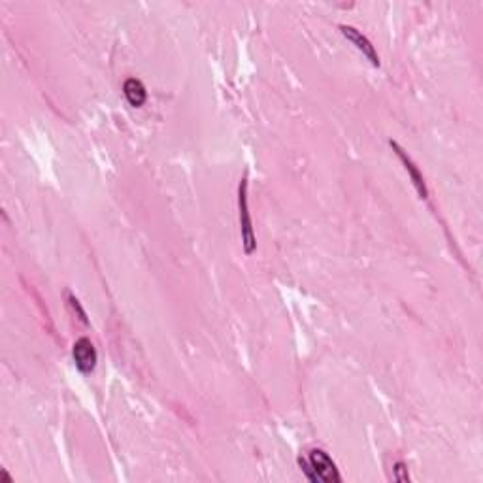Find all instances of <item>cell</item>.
I'll use <instances>...</instances> for the list:
<instances>
[{"instance_id": "obj_1", "label": "cell", "mask_w": 483, "mask_h": 483, "mask_svg": "<svg viewBox=\"0 0 483 483\" xmlns=\"http://www.w3.org/2000/svg\"><path fill=\"white\" fill-rule=\"evenodd\" d=\"M238 208H240V232H242V246L247 255H251L257 247L255 232H253V221L249 214V198H247V178L240 181L238 187Z\"/></svg>"}, {"instance_id": "obj_4", "label": "cell", "mask_w": 483, "mask_h": 483, "mask_svg": "<svg viewBox=\"0 0 483 483\" xmlns=\"http://www.w3.org/2000/svg\"><path fill=\"white\" fill-rule=\"evenodd\" d=\"M340 33H342L343 36H346V38H348L349 42H351V44H353L355 47L372 62V64H374V67L380 68V64H382V62H380V55H377L376 47L372 45V42L366 38L365 34L360 33V30H357L355 27H351V25H340Z\"/></svg>"}, {"instance_id": "obj_5", "label": "cell", "mask_w": 483, "mask_h": 483, "mask_svg": "<svg viewBox=\"0 0 483 483\" xmlns=\"http://www.w3.org/2000/svg\"><path fill=\"white\" fill-rule=\"evenodd\" d=\"M391 147L394 149V153L399 155V159L402 161V164H404V169H406V172L410 174V178H411V181H414V187L417 189V193H419V197L421 198H427L428 197V189H427V183H425V178H423V174L419 172V169L416 166V163L411 161L408 155H406V152L402 149V147L397 144V142H393L391 140Z\"/></svg>"}, {"instance_id": "obj_7", "label": "cell", "mask_w": 483, "mask_h": 483, "mask_svg": "<svg viewBox=\"0 0 483 483\" xmlns=\"http://www.w3.org/2000/svg\"><path fill=\"white\" fill-rule=\"evenodd\" d=\"M67 300H68V306L72 308L74 314H78V317H79V319H81V323H85V325H89L87 314H85V309L81 308V304H79L78 298L74 297L72 292H67Z\"/></svg>"}, {"instance_id": "obj_6", "label": "cell", "mask_w": 483, "mask_h": 483, "mask_svg": "<svg viewBox=\"0 0 483 483\" xmlns=\"http://www.w3.org/2000/svg\"><path fill=\"white\" fill-rule=\"evenodd\" d=\"M123 93H125V98L129 101L130 106L142 108V106H144V104H146V101H147L146 85L142 84V81L138 78L125 79Z\"/></svg>"}, {"instance_id": "obj_9", "label": "cell", "mask_w": 483, "mask_h": 483, "mask_svg": "<svg viewBox=\"0 0 483 483\" xmlns=\"http://www.w3.org/2000/svg\"><path fill=\"white\" fill-rule=\"evenodd\" d=\"M298 465H300V468H302V472L308 476L309 482H315V483L319 482V479H317V476H315L314 468H312V465H309L308 459H302V457H298Z\"/></svg>"}, {"instance_id": "obj_2", "label": "cell", "mask_w": 483, "mask_h": 483, "mask_svg": "<svg viewBox=\"0 0 483 483\" xmlns=\"http://www.w3.org/2000/svg\"><path fill=\"white\" fill-rule=\"evenodd\" d=\"M308 461H309V465H312V468H314L315 476H317L319 482H323V483L342 482L340 474H338L336 465H334V461H332L331 457L326 455L323 450L309 451Z\"/></svg>"}, {"instance_id": "obj_3", "label": "cell", "mask_w": 483, "mask_h": 483, "mask_svg": "<svg viewBox=\"0 0 483 483\" xmlns=\"http://www.w3.org/2000/svg\"><path fill=\"white\" fill-rule=\"evenodd\" d=\"M72 357L76 366H78V370L84 372V374H91V372L95 370L96 360H98L95 346H93L89 338H79V340L74 342Z\"/></svg>"}, {"instance_id": "obj_8", "label": "cell", "mask_w": 483, "mask_h": 483, "mask_svg": "<svg viewBox=\"0 0 483 483\" xmlns=\"http://www.w3.org/2000/svg\"><path fill=\"white\" fill-rule=\"evenodd\" d=\"M394 479L400 483H408L410 482V474H408V467H406L404 462L399 461L397 465H394Z\"/></svg>"}]
</instances>
